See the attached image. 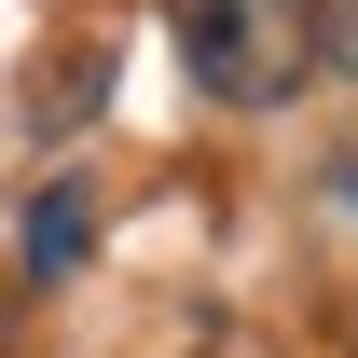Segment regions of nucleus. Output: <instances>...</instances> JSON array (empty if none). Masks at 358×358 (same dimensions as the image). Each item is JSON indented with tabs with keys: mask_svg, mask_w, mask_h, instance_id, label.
<instances>
[{
	"mask_svg": "<svg viewBox=\"0 0 358 358\" xmlns=\"http://www.w3.org/2000/svg\"><path fill=\"white\" fill-rule=\"evenodd\" d=\"M317 55H345V69H358V0H345V28H317Z\"/></svg>",
	"mask_w": 358,
	"mask_h": 358,
	"instance_id": "3",
	"label": "nucleus"
},
{
	"mask_svg": "<svg viewBox=\"0 0 358 358\" xmlns=\"http://www.w3.org/2000/svg\"><path fill=\"white\" fill-rule=\"evenodd\" d=\"M83 262V193H42L28 207V275H69Z\"/></svg>",
	"mask_w": 358,
	"mask_h": 358,
	"instance_id": "2",
	"label": "nucleus"
},
{
	"mask_svg": "<svg viewBox=\"0 0 358 358\" xmlns=\"http://www.w3.org/2000/svg\"><path fill=\"white\" fill-rule=\"evenodd\" d=\"M166 28H179V69L221 96V110H275V96L317 69V0H166Z\"/></svg>",
	"mask_w": 358,
	"mask_h": 358,
	"instance_id": "1",
	"label": "nucleus"
}]
</instances>
